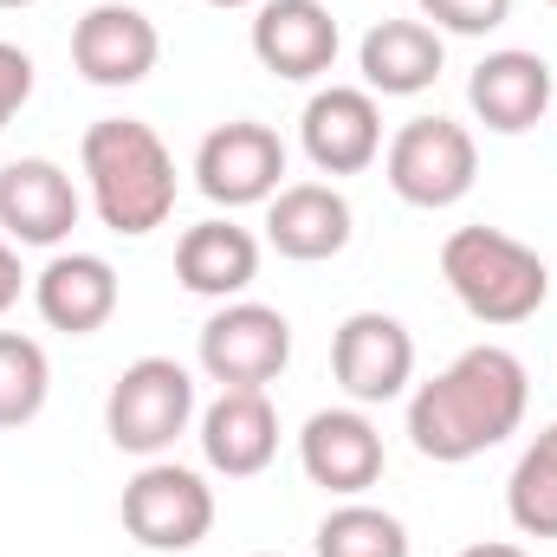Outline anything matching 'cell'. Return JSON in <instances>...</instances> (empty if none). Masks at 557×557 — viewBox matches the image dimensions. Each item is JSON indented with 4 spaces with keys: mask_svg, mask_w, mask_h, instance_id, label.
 Wrapping results in <instances>:
<instances>
[{
    "mask_svg": "<svg viewBox=\"0 0 557 557\" xmlns=\"http://www.w3.org/2000/svg\"><path fill=\"white\" fill-rule=\"evenodd\" d=\"M78 169L91 188V208L111 234L143 240L175 214V156L143 117H98L78 143Z\"/></svg>",
    "mask_w": 557,
    "mask_h": 557,
    "instance_id": "2",
    "label": "cell"
},
{
    "mask_svg": "<svg viewBox=\"0 0 557 557\" xmlns=\"http://www.w3.org/2000/svg\"><path fill=\"white\" fill-rule=\"evenodd\" d=\"M117 512H124V532L143 552H195L214 532V486L195 467L143 460Z\"/></svg>",
    "mask_w": 557,
    "mask_h": 557,
    "instance_id": "7",
    "label": "cell"
},
{
    "mask_svg": "<svg viewBox=\"0 0 557 557\" xmlns=\"http://www.w3.org/2000/svg\"><path fill=\"white\" fill-rule=\"evenodd\" d=\"M545 7H557V0H545Z\"/></svg>",
    "mask_w": 557,
    "mask_h": 557,
    "instance_id": "31",
    "label": "cell"
},
{
    "mask_svg": "<svg viewBox=\"0 0 557 557\" xmlns=\"http://www.w3.org/2000/svg\"><path fill=\"white\" fill-rule=\"evenodd\" d=\"M525 409H532L525 363L506 344H473L409 396V441L421 460L460 467V460H480L486 447H499L506 434H519Z\"/></svg>",
    "mask_w": 557,
    "mask_h": 557,
    "instance_id": "1",
    "label": "cell"
},
{
    "mask_svg": "<svg viewBox=\"0 0 557 557\" xmlns=\"http://www.w3.org/2000/svg\"><path fill=\"white\" fill-rule=\"evenodd\" d=\"M26 285H33V278L20 273V247H13V240L0 234V318H7L13 305H20V292H26Z\"/></svg>",
    "mask_w": 557,
    "mask_h": 557,
    "instance_id": "26",
    "label": "cell"
},
{
    "mask_svg": "<svg viewBox=\"0 0 557 557\" xmlns=\"http://www.w3.org/2000/svg\"><path fill=\"white\" fill-rule=\"evenodd\" d=\"M195 357H201V376L221 383V389H267V383H278V370L292 363V324H285L278 305L227 298L201 324Z\"/></svg>",
    "mask_w": 557,
    "mask_h": 557,
    "instance_id": "6",
    "label": "cell"
},
{
    "mask_svg": "<svg viewBox=\"0 0 557 557\" xmlns=\"http://www.w3.org/2000/svg\"><path fill=\"white\" fill-rule=\"evenodd\" d=\"M331 376L357 409L396 403L416 383V337L389 311H350L331 337Z\"/></svg>",
    "mask_w": 557,
    "mask_h": 557,
    "instance_id": "9",
    "label": "cell"
},
{
    "mask_svg": "<svg viewBox=\"0 0 557 557\" xmlns=\"http://www.w3.org/2000/svg\"><path fill=\"white\" fill-rule=\"evenodd\" d=\"M337 13L324 0H260L253 7V59L285 78V85H311L337 65Z\"/></svg>",
    "mask_w": 557,
    "mask_h": 557,
    "instance_id": "14",
    "label": "cell"
},
{
    "mask_svg": "<svg viewBox=\"0 0 557 557\" xmlns=\"http://www.w3.org/2000/svg\"><path fill=\"white\" fill-rule=\"evenodd\" d=\"M195 188L214 201V208H267L278 188H285V143L273 124L260 117H234V124H214L201 149H195Z\"/></svg>",
    "mask_w": 557,
    "mask_h": 557,
    "instance_id": "8",
    "label": "cell"
},
{
    "mask_svg": "<svg viewBox=\"0 0 557 557\" xmlns=\"http://www.w3.org/2000/svg\"><path fill=\"white\" fill-rule=\"evenodd\" d=\"M0 7H7V13H13V7H33V0H0Z\"/></svg>",
    "mask_w": 557,
    "mask_h": 557,
    "instance_id": "29",
    "label": "cell"
},
{
    "mask_svg": "<svg viewBox=\"0 0 557 557\" xmlns=\"http://www.w3.org/2000/svg\"><path fill=\"white\" fill-rule=\"evenodd\" d=\"M311 552L318 557H409V525L370 499H344L318 519L311 532Z\"/></svg>",
    "mask_w": 557,
    "mask_h": 557,
    "instance_id": "21",
    "label": "cell"
},
{
    "mask_svg": "<svg viewBox=\"0 0 557 557\" xmlns=\"http://www.w3.org/2000/svg\"><path fill=\"white\" fill-rule=\"evenodd\" d=\"M357 234V214L344 201V188L331 182H285L273 201H267V247L285 260H337Z\"/></svg>",
    "mask_w": 557,
    "mask_h": 557,
    "instance_id": "18",
    "label": "cell"
},
{
    "mask_svg": "<svg viewBox=\"0 0 557 557\" xmlns=\"http://www.w3.org/2000/svg\"><path fill=\"white\" fill-rule=\"evenodd\" d=\"M195 441L221 480H253L278 454V409L267 403V389H221L195 416Z\"/></svg>",
    "mask_w": 557,
    "mask_h": 557,
    "instance_id": "16",
    "label": "cell"
},
{
    "mask_svg": "<svg viewBox=\"0 0 557 557\" xmlns=\"http://www.w3.org/2000/svg\"><path fill=\"white\" fill-rule=\"evenodd\" d=\"M298 467H305L311 486H324L337 499H363L383 480L389 447H383V428L363 416L357 403L350 409H318L298 428Z\"/></svg>",
    "mask_w": 557,
    "mask_h": 557,
    "instance_id": "12",
    "label": "cell"
},
{
    "mask_svg": "<svg viewBox=\"0 0 557 557\" xmlns=\"http://www.w3.org/2000/svg\"><path fill=\"white\" fill-rule=\"evenodd\" d=\"M552 98H557L552 65H545L539 52H525V46L486 52V59L473 65V78H467V104H473V117H480L493 137H525L532 124H545Z\"/></svg>",
    "mask_w": 557,
    "mask_h": 557,
    "instance_id": "15",
    "label": "cell"
},
{
    "mask_svg": "<svg viewBox=\"0 0 557 557\" xmlns=\"http://www.w3.org/2000/svg\"><path fill=\"white\" fill-rule=\"evenodd\" d=\"M473 175H480V143L467 124L454 117H409L396 137L383 143V182L396 188V201L409 208H454L473 195Z\"/></svg>",
    "mask_w": 557,
    "mask_h": 557,
    "instance_id": "5",
    "label": "cell"
},
{
    "mask_svg": "<svg viewBox=\"0 0 557 557\" xmlns=\"http://www.w3.org/2000/svg\"><path fill=\"white\" fill-rule=\"evenodd\" d=\"M253 557H285V552H253Z\"/></svg>",
    "mask_w": 557,
    "mask_h": 557,
    "instance_id": "30",
    "label": "cell"
},
{
    "mask_svg": "<svg viewBox=\"0 0 557 557\" xmlns=\"http://www.w3.org/2000/svg\"><path fill=\"white\" fill-rule=\"evenodd\" d=\"M454 557H532L525 545H506V539H486V545H467V552H454Z\"/></svg>",
    "mask_w": 557,
    "mask_h": 557,
    "instance_id": "27",
    "label": "cell"
},
{
    "mask_svg": "<svg viewBox=\"0 0 557 557\" xmlns=\"http://www.w3.org/2000/svg\"><path fill=\"white\" fill-rule=\"evenodd\" d=\"M46 396H52L46 344L39 337H20V331H0V434L7 428H26V421L46 409Z\"/></svg>",
    "mask_w": 557,
    "mask_h": 557,
    "instance_id": "23",
    "label": "cell"
},
{
    "mask_svg": "<svg viewBox=\"0 0 557 557\" xmlns=\"http://www.w3.org/2000/svg\"><path fill=\"white\" fill-rule=\"evenodd\" d=\"M162 59V33L156 20L131 0H98L91 13H78L72 26V72L98 91H131L156 72Z\"/></svg>",
    "mask_w": 557,
    "mask_h": 557,
    "instance_id": "10",
    "label": "cell"
},
{
    "mask_svg": "<svg viewBox=\"0 0 557 557\" xmlns=\"http://www.w3.org/2000/svg\"><path fill=\"white\" fill-rule=\"evenodd\" d=\"M441 278H447V292L460 298L467 318L506 331V324L539 318V305L552 298L557 273L525 240H512L499 227H454L441 240Z\"/></svg>",
    "mask_w": 557,
    "mask_h": 557,
    "instance_id": "3",
    "label": "cell"
},
{
    "mask_svg": "<svg viewBox=\"0 0 557 557\" xmlns=\"http://www.w3.org/2000/svg\"><path fill=\"white\" fill-rule=\"evenodd\" d=\"M447 65V46L428 20H376L357 46V72L363 91L376 98H421Z\"/></svg>",
    "mask_w": 557,
    "mask_h": 557,
    "instance_id": "20",
    "label": "cell"
},
{
    "mask_svg": "<svg viewBox=\"0 0 557 557\" xmlns=\"http://www.w3.org/2000/svg\"><path fill=\"white\" fill-rule=\"evenodd\" d=\"M506 512L525 539H557V421L519 454L506 480Z\"/></svg>",
    "mask_w": 557,
    "mask_h": 557,
    "instance_id": "22",
    "label": "cell"
},
{
    "mask_svg": "<svg viewBox=\"0 0 557 557\" xmlns=\"http://www.w3.org/2000/svg\"><path fill=\"white\" fill-rule=\"evenodd\" d=\"M78 214L85 195L52 156H20L0 169V234L13 247H65Z\"/></svg>",
    "mask_w": 557,
    "mask_h": 557,
    "instance_id": "13",
    "label": "cell"
},
{
    "mask_svg": "<svg viewBox=\"0 0 557 557\" xmlns=\"http://www.w3.org/2000/svg\"><path fill=\"white\" fill-rule=\"evenodd\" d=\"M208 7H221V13H240V7H260V0H208Z\"/></svg>",
    "mask_w": 557,
    "mask_h": 557,
    "instance_id": "28",
    "label": "cell"
},
{
    "mask_svg": "<svg viewBox=\"0 0 557 557\" xmlns=\"http://www.w3.org/2000/svg\"><path fill=\"white\" fill-rule=\"evenodd\" d=\"M195 416H201L195 376L175 357H137L111 383V396H104V434H111V447L137 454V460H162L188 434Z\"/></svg>",
    "mask_w": 557,
    "mask_h": 557,
    "instance_id": "4",
    "label": "cell"
},
{
    "mask_svg": "<svg viewBox=\"0 0 557 557\" xmlns=\"http://www.w3.org/2000/svg\"><path fill=\"white\" fill-rule=\"evenodd\" d=\"M33 85H39V72H33V52H26V46H13V39H0V131H7V124L26 111Z\"/></svg>",
    "mask_w": 557,
    "mask_h": 557,
    "instance_id": "25",
    "label": "cell"
},
{
    "mask_svg": "<svg viewBox=\"0 0 557 557\" xmlns=\"http://www.w3.org/2000/svg\"><path fill=\"white\" fill-rule=\"evenodd\" d=\"M298 149L318 175H363L383 156V104L363 85H324L298 111Z\"/></svg>",
    "mask_w": 557,
    "mask_h": 557,
    "instance_id": "11",
    "label": "cell"
},
{
    "mask_svg": "<svg viewBox=\"0 0 557 557\" xmlns=\"http://www.w3.org/2000/svg\"><path fill=\"white\" fill-rule=\"evenodd\" d=\"M117 298H124V285H117V267L104 253H78L72 247V253H52L33 273V311L52 331H65V337L104 331L117 318Z\"/></svg>",
    "mask_w": 557,
    "mask_h": 557,
    "instance_id": "17",
    "label": "cell"
},
{
    "mask_svg": "<svg viewBox=\"0 0 557 557\" xmlns=\"http://www.w3.org/2000/svg\"><path fill=\"white\" fill-rule=\"evenodd\" d=\"M416 7L434 33H454V39H486L512 20V0H416Z\"/></svg>",
    "mask_w": 557,
    "mask_h": 557,
    "instance_id": "24",
    "label": "cell"
},
{
    "mask_svg": "<svg viewBox=\"0 0 557 557\" xmlns=\"http://www.w3.org/2000/svg\"><path fill=\"white\" fill-rule=\"evenodd\" d=\"M175 278H182V292L214 298V305L247 298V285L260 278V240H253V227H240L227 214L195 221L175 240Z\"/></svg>",
    "mask_w": 557,
    "mask_h": 557,
    "instance_id": "19",
    "label": "cell"
}]
</instances>
